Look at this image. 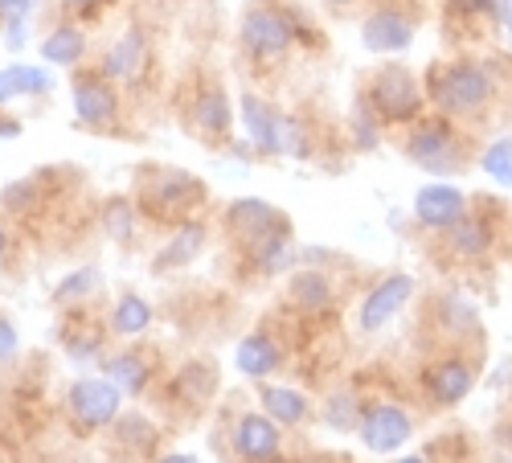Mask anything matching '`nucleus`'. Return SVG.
<instances>
[{
	"instance_id": "obj_1",
	"label": "nucleus",
	"mask_w": 512,
	"mask_h": 463,
	"mask_svg": "<svg viewBox=\"0 0 512 463\" xmlns=\"http://www.w3.org/2000/svg\"><path fill=\"white\" fill-rule=\"evenodd\" d=\"M496 95V78L484 62H447L426 78V99L443 115H480Z\"/></svg>"
},
{
	"instance_id": "obj_2",
	"label": "nucleus",
	"mask_w": 512,
	"mask_h": 463,
	"mask_svg": "<svg viewBox=\"0 0 512 463\" xmlns=\"http://www.w3.org/2000/svg\"><path fill=\"white\" fill-rule=\"evenodd\" d=\"M238 33H242V46L254 58L271 62V58H283L291 50V41L304 33V25L279 5H254V9H246Z\"/></svg>"
},
{
	"instance_id": "obj_3",
	"label": "nucleus",
	"mask_w": 512,
	"mask_h": 463,
	"mask_svg": "<svg viewBox=\"0 0 512 463\" xmlns=\"http://www.w3.org/2000/svg\"><path fill=\"white\" fill-rule=\"evenodd\" d=\"M369 103L381 119H390V123H414L418 111H422V87H418V78L402 66V62H386L373 82H369Z\"/></svg>"
},
{
	"instance_id": "obj_4",
	"label": "nucleus",
	"mask_w": 512,
	"mask_h": 463,
	"mask_svg": "<svg viewBox=\"0 0 512 463\" xmlns=\"http://www.w3.org/2000/svg\"><path fill=\"white\" fill-rule=\"evenodd\" d=\"M406 156L426 168V173H459L463 164V144L447 119H426L406 136Z\"/></svg>"
},
{
	"instance_id": "obj_5",
	"label": "nucleus",
	"mask_w": 512,
	"mask_h": 463,
	"mask_svg": "<svg viewBox=\"0 0 512 463\" xmlns=\"http://www.w3.org/2000/svg\"><path fill=\"white\" fill-rule=\"evenodd\" d=\"M205 197V185L189 173H181V168H156L148 189H144V201L152 214L160 218H173V214H185L189 205H197Z\"/></svg>"
},
{
	"instance_id": "obj_6",
	"label": "nucleus",
	"mask_w": 512,
	"mask_h": 463,
	"mask_svg": "<svg viewBox=\"0 0 512 463\" xmlns=\"http://www.w3.org/2000/svg\"><path fill=\"white\" fill-rule=\"evenodd\" d=\"M119 398L123 390L111 382V377H82V382L70 386V410L82 427H107L119 418Z\"/></svg>"
},
{
	"instance_id": "obj_7",
	"label": "nucleus",
	"mask_w": 512,
	"mask_h": 463,
	"mask_svg": "<svg viewBox=\"0 0 512 463\" xmlns=\"http://www.w3.org/2000/svg\"><path fill=\"white\" fill-rule=\"evenodd\" d=\"M361 443L369 447V451H377V455H390V451H398L406 439H410V414L406 410H398V406H373L369 414H361Z\"/></svg>"
},
{
	"instance_id": "obj_8",
	"label": "nucleus",
	"mask_w": 512,
	"mask_h": 463,
	"mask_svg": "<svg viewBox=\"0 0 512 463\" xmlns=\"http://www.w3.org/2000/svg\"><path fill=\"white\" fill-rule=\"evenodd\" d=\"M361 41L373 54H402L414 46V21L398 9H377L361 25Z\"/></svg>"
},
{
	"instance_id": "obj_9",
	"label": "nucleus",
	"mask_w": 512,
	"mask_h": 463,
	"mask_svg": "<svg viewBox=\"0 0 512 463\" xmlns=\"http://www.w3.org/2000/svg\"><path fill=\"white\" fill-rule=\"evenodd\" d=\"M414 296V279L410 275H386L381 279L369 296H365V304H361V328L365 332H377V328H386L402 308H406V300Z\"/></svg>"
},
{
	"instance_id": "obj_10",
	"label": "nucleus",
	"mask_w": 512,
	"mask_h": 463,
	"mask_svg": "<svg viewBox=\"0 0 512 463\" xmlns=\"http://www.w3.org/2000/svg\"><path fill=\"white\" fill-rule=\"evenodd\" d=\"M467 214V197L455 185H422L414 197V218L426 230H451L459 218Z\"/></svg>"
},
{
	"instance_id": "obj_11",
	"label": "nucleus",
	"mask_w": 512,
	"mask_h": 463,
	"mask_svg": "<svg viewBox=\"0 0 512 463\" xmlns=\"http://www.w3.org/2000/svg\"><path fill=\"white\" fill-rule=\"evenodd\" d=\"M226 226H230L234 234H242L246 242H254V238H263V234H271V230H283V226H291V222H287V214H279V209L267 205L263 197H238V201L226 209Z\"/></svg>"
},
{
	"instance_id": "obj_12",
	"label": "nucleus",
	"mask_w": 512,
	"mask_h": 463,
	"mask_svg": "<svg viewBox=\"0 0 512 463\" xmlns=\"http://www.w3.org/2000/svg\"><path fill=\"white\" fill-rule=\"evenodd\" d=\"M234 447L242 459L250 463H263L279 451V427H275V418L271 414H246L238 418V427H234Z\"/></svg>"
},
{
	"instance_id": "obj_13",
	"label": "nucleus",
	"mask_w": 512,
	"mask_h": 463,
	"mask_svg": "<svg viewBox=\"0 0 512 463\" xmlns=\"http://www.w3.org/2000/svg\"><path fill=\"white\" fill-rule=\"evenodd\" d=\"M426 386H431L435 402L455 406V402H463L467 394H472V386H476V369H472V361H467V357H447V361H439V365L431 369Z\"/></svg>"
},
{
	"instance_id": "obj_14",
	"label": "nucleus",
	"mask_w": 512,
	"mask_h": 463,
	"mask_svg": "<svg viewBox=\"0 0 512 463\" xmlns=\"http://www.w3.org/2000/svg\"><path fill=\"white\" fill-rule=\"evenodd\" d=\"M242 123L254 152L279 156V111L271 103H263L259 95H242Z\"/></svg>"
},
{
	"instance_id": "obj_15",
	"label": "nucleus",
	"mask_w": 512,
	"mask_h": 463,
	"mask_svg": "<svg viewBox=\"0 0 512 463\" xmlns=\"http://www.w3.org/2000/svg\"><path fill=\"white\" fill-rule=\"evenodd\" d=\"M74 115L91 128H103V123L115 115V95L107 87V78H78L74 82Z\"/></svg>"
},
{
	"instance_id": "obj_16",
	"label": "nucleus",
	"mask_w": 512,
	"mask_h": 463,
	"mask_svg": "<svg viewBox=\"0 0 512 463\" xmlns=\"http://www.w3.org/2000/svg\"><path fill=\"white\" fill-rule=\"evenodd\" d=\"M54 78L50 70L41 66H5L0 70V107H5L9 99H25V95H50Z\"/></svg>"
},
{
	"instance_id": "obj_17",
	"label": "nucleus",
	"mask_w": 512,
	"mask_h": 463,
	"mask_svg": "<svg viewBox=\"0 0 512 463\" xmlns=\"http://www.w3.org/2000/svg\"><path fill=\"white\" fill-rule=\"evenodd\" d=\"M447 234H451V250L459 259H480L492 246V222L480 214H463Z\"/></svg>"
},
{
	"instance_id": "obj_18",
	"label": "nucleus",
	"mask_w": 512,
	"mask_h": 463,
	"mask_svg": "<svg viewBox=\"0 0 512 463\" xmlns=\"http://www.w3.org/2000/svg\"><path fill=\"white\" fill-rule=\"evenodd\" d=\"M250 255H254V263H259L263 275H279V271H287V267L295 263L291 226L271 230V234H263V238H254V242H250Z\"/></svg>"
},
{
	"instance_id": "obj_19",
	"label": "nucleus",
	"mask_w": 512,
	"mask_h": 463,
	"mask_svg": "<svg viewBox=\"0 0 512 463\" xmlns=\"http://www.w3.org/2000/svg\"><path fill=\"white\" fill-rule=\"evenodd\" d=\"M140 66H144V37L136 29L123 33L115 46L103 54V74L107 78H132Z\"/></svg>"
},
{
	"instance_id": "obj_20",
	"label": "nucleus",
	"mask_w": 512,
	"mask_h": 463,
	"mask_svg": "<svg viewBox=\"0 0 512 463\" xmlns=\"http://www.w3.org/2000/svg\"><path fill=\"white\" fill-rule=\"evenodd\" d=\"M279 365V345L271 341V336H246V341L238 345V369L246 377H267L271 369Z\"/></svg>"
},
{
	"instance_id": "obj_21",
	"label": "nucleus",
	"mask_w": 512,
	"mask_h": 463,
	"mask_svg": "<svg viewBox=\"0 0 512 463\" xmlns=\"http://www.w3.org/2000/svg\"><path fill=\"white\" fill-rule=\"evenodd\" d=\"M197 123H201V132L213 136V140H222L230 132V99L222 87H205L201 99H197Z\"/></svg>"
},
{
	"instance_id": "obj_22",
	"label": "nucleus",
	"mask_w": 512,
	"mask_h": 463,
	"mask_svg": "<svg viewBox=\"0 0 512 463\" xmlns=\"http://www.w3.org/2000/svg\"><path fill=\"white\" fill-rule=\"evenodd\" d=\"M263 410L275 418L279 427H295L308 418V398L295 394V390H283V386H267L263 390Z\"/></svg>"
},
{
	"instance_id": "obj_23",
	"label": "nucleus",
	"mask_w": 512,
	"mask_h": 463,
	"mask_svg": "<svg viewBox=\"0 0 512 463\" xmlns=\"http://www.w3.org/2000/svg\"><path fill=\"white\" fill-rule=\"evenodd\" d=\"M201 246H205V226L189 222V226H181V230L173 234V242L160 250L156 267H185V263H193V259L201 255Z\"/></svg>"
},
{
	"instance_id": "obj_24",
	"label": "nucleus",
	"mask_w": 512,
	"mask_h": 463,
	"mask_svg": "<svg viewBox=\"0 0 512 463\" xmlns=\"http://www.w3.org/2000/svg\"><path fill=\"white\" fill-rule=\"evenodd\" d=\"M82 46H87L82 33L70 29V25H62V29H54L46 41H41V58L54 62V66H74L82 58Z\"/></svg>"
},
{
	"instance_id": "obj_25",
	"label": "nucleus",
	"mask_w": 512,
	"mask_h": 463,
	"mask_svg": "<svg viewBox=\"0 0 512 463\" xmlns=\"http://www.w3.org/2000/svg\"><path fill=\"white\" fill-rule=\"evenodd\" d=\"M291 296H295V304H300V308L320 312V308H328V300H332V283H328L320 271H300V275L291 279Z\"/></svg>"
},
{
	"instance_id": "obj_26",
	"label": "nucleus",
	"mask_w": 512,
	"mask_h": 463,
	"mask_svg": "<svg viewBox=\"0 0 512 463\" xmlns=\"http://www.w3.org/2000/svg\"><path fill=\"white\" fill-rule=\"evenodd\" d=\"M107 377H111V382H115L123 394H140L144 382H148V365H144L140 357H132V353H123V357L107 361Z\"/></svg>"
},
{
	"instance_id": "obj_27",
	"label": "nucleus",
	"mask_w": 512,
	"mask_h": 463,
	"mask_svg": "<svg viewBox=\"0 0 512 463\" xmlns=\"http://www.w3.org/2000/svg\"><path fill=\"white\" fill-rule=\"evenodd\" d=\"M480 168H484V173H488L496 185L512 189V136L492 140V144L484 148V156H480Z\"/></svg>"
},
{
	"instance_id": "obj_28",
	"label": "nucleus",
	"mask_w": 512,
	"mask_h": 463,
	"mask_svg": "<svg viewBox=\"0 0 512 463\" xmlns=\"http://www.w3.org/2000/svg\"><path fill=\"white\" fill-rule=\"evenodd\" d=\"M111 324H115V332H123V336L144 332V328L152 324V308H148V300H140V296H123V300L115 304Z\"/></svg>"
},
{
	"instance_id": "obj_29",
	"label": "nucleus",
	"mask_w": 512,
	"mask_h": 463,
	"mask_svg": "<svg viewBox=\"0 0 512 463\" xmlns=\"http://www.w3.org/2000/svg\"><path fill=\"white\" fill-rule=\"evenodd\" d=\"M103 222H107L111 238L127 242V238H132V230H136V205L127 201V197H115V201H107V214H103Z\"/></svg>"
},
{
	"instance_id": "obj_30",
	"label": "nucleus",
	"mask_w": 512,
	"mask_h": 463,
	"mask_svg": "<svg viewBox=\"0 0 512 463\" xmlns=\"http://www.w3.org/2000/svg\"><path fill=\"white\" fill-rule=\"evenodd\" d=\"M279 156H295V160L308 156V132L300 128L295 115H279Z\"/></svg>"
},
{
	"instance_id": "obj_31",
	"label": "nucleus",
	"mask_w": 512,
	"mask_h": 463,
	"mask_svg": "<svg viewBox=\"0 0 512 463\" xmlns=\"http://www.w3.org/2000/svg\"><path fill=\"white\" fill-rule=\"evenodd\" d=\"M377 111H373V103L365 99V103H357V111H353V144L361 148V152H373L377 148V140H381V132H377V119H373Z\"/></svg>"
},
{
	"instance_id": "obj_32",
	"label": "nucleus",
	"mask_w": 512,
	"mask_h": 463,
	"mask_svg": "<svg viewBox=\"0 0 512 463\" xmlns=\"http://www.w3.org/2000/svg\"><path fill=\"white\" fill-rule=\"evenodd\" d=\"M324 418H328V427H332V431H353V427H361L353 394H332L328 406H324Z\"/></svg>"
},
{
	"instance_id": "obj_33",
	"label": "nucleus",
	"mask_w": 512,
	"mask_h": 463,
	"mask_svg": "<svg viewBox=\"0 0 512 463\" xmlns=\"http://www.w3.org/2000/svg\"><path fill=\"white\" fill-rule=\"evenodd\" d=\"M500 0H443L451 21H496Z\"/></svg>"
},
{
	"instance_id": "obj_34",
	"label": "nucleus",
	"mask_w": 512,
	"mask_h": 463,
	"mask_svg": "<svg viewBox=\"0 0 512 463\" xmlns=\"http://www.w3.org/2000/svg\"><path fill=\"white\" fill-rule=\"evenodd\" d=\"M99 283H103V275L95 267H82L58 283V300H82V296H91V291H99Z\"/></svg>"
},
{
	"instance_id": "obj_35",
	"label": "nucleus",
	"mask_w": 512,
	"mask_h": 463,
	"mask_svg": "<svg viewBox=\"0 0 512 463\" xmlns=\"http://www.w3.org/2000/svg\"><path fill=\"white\" fill-rule=\"evenodd\" d=\"M119 435H123L127 443H132V447H152V439H156V431L144 423V418H123Z\"/></svg>"
},
{
	"instance_id": "obj_36",
	"label": "nucleus",
	"mask_w": 512,
	"mask_h": 463,
	"mask_svg": "<svg viewBox=\"0 0 512 463\" xmlns=\"http://www.w3.org/2000/svg\"><path fill=\"white\" fill-rule=\"evenodd\" d=\"M37 9V0H0V21L9 25H25V17Z\"/></svg>"
},
{
	"instance_id": "obj_37",
	"label": "nucleus",
	"mask_w": 512,
	"mask_h": 463,
	"mask_svg": "<svg viewBox=\"0 0 512 463\" xmlns=\"http://www.w3.org/2000/svg\"><path fill=\"white\" fill-rule=\"evenodd\" d=\"M17 353V328L9 320H0V361H9Z\"/></svg>"
},
{
	"instance_id": "obj_38",
	"label": "nucleus",
	"mask_w": 512,
	"mask_h": 463,
	"mask_svg": "<svg viewBox=\"0 0 512 463\" xmlns=\"http://www.w3.org/2000/svg\"><path fill=\"white\" fill-rule=\"evenodd\" d=\"M21 136V123L17 119H0V140H17Z\"/></svg>"
},
{
	"instance_id": "obj_39",
	"label": "nucleus",
	"mask_w": 512,
	"mask_h": 463,
	"mask_svg": "<svg viewBox=\"0 0 512 463\" xmlns=\"http://www.w3.org/2000/svg\"><path fill=\"white\" fill-rule=\"evenodd\" d=\"M156 463H197L193 455H164V459H156Z\"/></svg>"
},
{
	"instance_id": "obj_40",
	"label": "nucleus",
	"mask_w": 512,
	"mask_h": 463,
	"mask_svg": "<svg viewBox=\"0 0 512 463\" xmlns=\"http://www.w3.org/2000/svg\"><path fill=\"white\" fill-rule=\"evenodd\" d=\"M62 5H70V9H87V5H95V0H62Z\"/></svg>"
},
{
	"instance_id": "obj_41",
	"label": "nucleus",
	"mask_w": 512,
	"mask_h": 463,
	"mask_svg": "<svg viewBox=\"0 0 512 463\" xmlns=\"http://www.w3.org/2000/svg\"><path fill=\"white\" fill-rule=\"evenodd\" d=\"M492 463H512V447H508V451H500V455H496Z\"/></svg>"
},
{
	"instance_id": "obj_42",
	"label": "nucleus",
	"mask_w": 512,
	"mask_h": 463,
	"mask_svg": "<svg viewBox=\"0 0 512 463\" xmlns=\"http://www.w3.org/2000/svg\"><path fill=\"white\" fill-rule=\"evenodd\" d=\"M394 463H426L422 455H406V459H394Z\"/></svg>"
},
{
	"instance_id": "obj_43",
	"label": "nucleus",
	"mask_w": 512,
	"mask_h": 463,
	"mask_svg": "<svg viewBox=\"0 0 512 463\" xmlns=\"http://www.w3.org/2000/svg\"><path fill=\"white\" fill-rule=\"evenodd\" d=\"M328 5H332V9H345V5H353V0H328Z\"/></svg>"
},
{
	"instance_id": "obj_44",
	"label": "nucleus",
	"mask_w": 512,
	"mask_h": 463,
	"mask_svg": "<svg viewBox=\"0 0 512 463\" xmlns=\"http://www.w3.org/2000/svg\"><path fill=\"white\" fill-rule=\"evenodd\" d=\"M5 246H9V242H5V230H0V255H5Z\"/></svg>"
},
{
	"instance_id": "obj_45",
	"label": "nucleus",
	"mask_w": 512,
	"mask_h": 463,
	"mask_svg": "<svg viewBox=\"0 0 512 463\" xmlns=\"http://www.w3.org/2000/svg\"><path fill=\"white\" fill-rule=\"evenodd\" d=\"M263 463H287V459H275V455H271V459H263Z\"/></svg>"
},
{
	"instance_id": "obj_46",
	"label": "nucleus",
	"mask_w": 512,
	"mask_h": 463,
	"mask_svg": "<svg viewBox=\"0 0 512 463\" xmlns=\"http://www.w3.org/2000/svg\"><path fill=\"white\" fill-rule=\"evenodd\" d=\"M504 29H508V37H512V17H508V25H504Z\"/></svg>"
},
{
	"instance_id": "obj_47",
	"label": "nucleus",
	"mask_w": 512,
	"mask_h": 463,
	"mask_svg": "<svg viewBox=\"0 0 512 463\" xmlns=\"http://www.w3.org/2000/svg\"><path fill=\"white\" fill-rule=\"evenodd\" d=\"M308 463H328V459H308Z\"/></svg>"
}]
</instances>
